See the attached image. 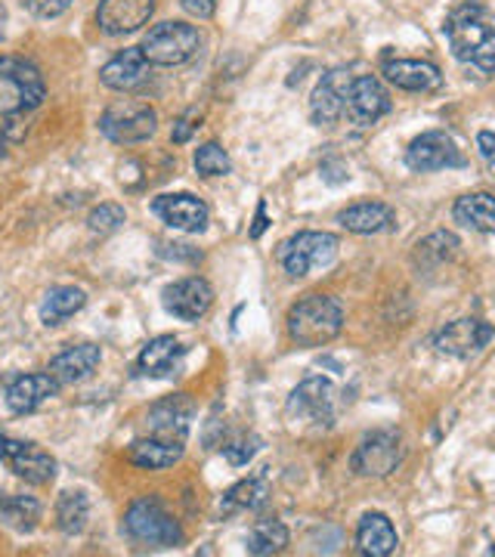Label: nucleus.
<instances>
[{"label": "nucleus", "mask_w": 495, "mask_h": 557, "mask_svg": "<svg viewBox=\"0 0 495 557\" xmlns=\"http://www.w3.org/2000/svg\"><path fill=\"white\" fill-rule=\"evenodd\" d=\"M399 536H396L394 523L384 515H366L357 527V548L366 557H387L394 555Z\"/></svg>", "instance_id": "nucleus-25"}, {"label": "nucleus", "mask_w": 495, "mask_h": 557, "mask_svg": "<svg viewBox=\"0 0 495 557\" xmlns=\"http://www.w3.org/2000/svg\"><path fill=\"white\" fill-rule=\"evenodd\" d=\"M495 329L490 322H480V319H456V322H449L440 335H436L434 347L436 354H443V357H456L465 359L477 354L480 347H486L490 341H493Z\"/></svg>", "instance_id": "nucleus-16"}, {"label": "nucleus", "mask_w": 495, "mask_h": 557, "mask_svg": "<svg viewBox=\"0 0 495 557\" xmlns=\"http://www.w3.org/2000/svg\"><path fill=\"white\" fill-rule=\"evenodd\" d=\"M60 381L53 379L50 372H35V375H16L7 381V406L16 416H28L40 409L47 399H53L60 394Z\"/></svg>", "instance_id": "nucleus-18"}, {"label": "nucleus", "mask_w": 495, "mask_h": 557, "mask_svg": "<svg viewBox=\"0 0 495 557\" xmlns=\"http://www.w3.org/2000/svg\"><path fill=\"white\" fill-rule=\"evenodd\" d=\"M196 416V403L189 394H174V397L161 399L149 409L146 416V431L149 437L171 440V443H183L189 434V421Z\"/></svg>", "instance_id": "nucleus-14"}, {"label": "nucleus", "mask_w": 495, "mask_h": 557, "mask_svg": "<svg viewBox=\"0 0 495 557\" xmlns=\"http://www.w3.org/2000/svg\"><path fill=\"white\" fill-rule=\"evenodd\" d=\"M456 220L477 233H495V196L493 193H471L456 201Z\"/></svg>", "instance_id": "nucleus-29"}, {"label": "nucleus", "mask_w": 495, "mask_h": 557, "mask_svg": "<svg viewBox=\"0 0 495 557\" xmlns=\"http://www.w3.org/2000/svg\"><path fill=\"white\" fill-rule=\"evenodd\" d=\"M493 555H495V548H493Z\"/></svg>", "instance_id": "nucleus-43"}, {"label": "nucleus", "mask_w": 495, "mask_h": 557, "mask_svg": "<svg viewBox=\"0 0 495 557\" xmlns=\"http://www.w3.org/2000/svg\"><path fill=\"white\" fill-rule=\"evenodd\" d=\"M156 127H159L156 109H152L149 102L139 100L112 102V106L102 112V119H99L102 137H109L112 143H124V146H131V143H146V139L156 134Z\"/></svg>", "instance_id": "nucleus-6"}, {"label": "nucleus", "mask_w": 495, "mask_h": 557, "mask_svg": "<svg viewBox=\"0 0 495 557\" xmlns=\"http://www.w3.org/2000/svg\"><path fill=\"white\" fill-rule=\"evenodd\" d=\"M127 458H131V465L146 468V471H164V468L177 465L183 458V443H171V440L159 437L134 440L127 446Z\"/></svg>", "instance_id": "nucleus-26"}, {"label": "nucleus", "mask_w": 495, "mask_h": 557, "mask_svg": "<svg viewBox=\"0 0 495 557\" xmlns=\"http://www.w3.org/2000/svg\"><path fill=\"white\" fill-rule=\"evenodd\" d=\"M156 13V0H102L97 10V25L109 38H124L139 32Z\"/></svg>", "instance_id": "nucleus-15"}, {"label": "nucleus", "mask_w": 495, "mask_h": 557, "mask_svg": "<svg viewBox=\"0 0 495 557\" xmlns=\"http://www.w3.org/2000/svg\"><path fill=\"white\" fill-rule=\"evenodd\" d=\"M124 533L134 539V542H143V545H156V548H177L183 542V530L180 523L161 505L159 498L146 496L137 498L127 515H124Z\"/></svg>", "instance_id": "nucleus-5"}, {"label": "nucleus", "mask_w": 495, "mask_h": 557, "mask_svg": "<svg viewBox=\"0 0 495 557\" xmlns=\"http://www.w3.org/2000/svg\"><path fill=\"white\" fill-rule=\"evenodd\" d=\"M161 300H164V310L171 317L183 319V322H198L214 304V288L208 278L201 276L180 278L161 292Z\"/></svg>", "instance_id": "nucleus-13"}, {"label": "nucleus", "mask_w": 495, "mask_h": 557, "mask_svg": "<svg viewBox=\"0 0 495 557\" xmlns=\"http://www.w3.org/2000/svg\"><path fill=\"white\" fill-rule=\"evenodd\" d=\"M90 518V498L84 496L81 490H69L62 493L57 502V527H60L65 536H78L81 530L87 527Z\"/></svg>", "instance_id": "nucleus-30"}, {"label": "nucleus", "mask_w": 495, "mask_h": 557, "mask_svg": "<svg viewBox=\"0 0 495 557\" xmlns=\"http://www.w3.org/2000/svg\"><path fill=\"white\" fill-rule=\"evenodd\" d=\"M337 223L347 230V233H357V236H378V233H387L396 226V214L381 205V201H359L354 208L341 211Z\"/></svg>", "instance_id": "nucleus-22"}, {"label": "nucleus", "mask_w": 495, "mask_h": 557, "mask_svg": "<svg viewBox=\"0 0 495 557\" xmlns=\"http://www.w3.org/2000/svg\"><path fill=\"white\" fill-rule=\"evenodd\" d=\"M87 295L75 288V285H60V288H50L47 298L40 304V322L44 325H60L69 317H75L78 310H84Z\"/></svg>", "instance_id": "nucleus-28"}, {"label": "nucleus", "mask_w": 495, "mask_h": 557, "mask_svg": "<svg viewBox=\"0 0 495 557\" xmlns=\"http://www.w3.org/2000/svg\"><path fill=\"white\" fill-rule=\"evenodd\" d=\"M288 545V527L282 520H258L255 530L248 533V552L251 555H279Z\"/></svg>", "instance_id": "nucleus-32"}, {"label": "nucleus", "mask_w": 495, "mask_h": 557, "mask_svg": "<svg viewBox=\"0 0 495 557\" xmlns=\"http://www.w3.org/2000/svg\"><path fill=\"white\" fill-rule=\"evenodd\" d=\"M258 449H260L258 437H238V440H233V443H226V446H223V456L230 458V465L242 468V465H248L251 458L258 456Z\"/></svg>", "instance_id": "nucleus-36"}, {"label": "nucleus", "mask_w": 495, "mask_h": 557, "mask_svg": "<svg viewBox=\"0 0 495 557\" xmlns=\"http://www.w3.org/2000/svg\"><path fill=\"white\" fill-rule=\"evenodd\" d=\"M337 258V239L332 233H297L279 248V260L288 276H307L313 267H329Z\"/></svg>", "instance_id": "nucleus-8"}, {"label": "nucleus", "mask_w": 495, "mask_h": 557, "mask_svg": "<svg viewBox=\"0 0 495 557\" xmlns=\"http://www.w3.org/2000/svg\"><path fill=\"white\" fill-rule=\"evenodd\" d=\"M183 350H186V347H183L174 335H159V338H152L143 350H139L137 372L139 375H146V379H164V375L174 372V366H177V359L183 357Z\"/></svg>", "instance_id": "nucleus-24"}, {"label": "nucleus", "mask_w": 495, "mask_h": 557, "mask_svg": "<svg viewBox=\"0 0 495 557\" xmlns=\"http://www.w3.org/2000/svg\"><path fill=\"white\" fill-rule=\"evenodd\" d=\"M99 347L97 344H75L69 350H62L60 357L50 362V375L60 381V384H78V381L90 379L94 369L99 366Z\"/></svg>", "instance_id": "nucleus-23"}, {"label": "nucleus", "mask_w": 495, "mask_h": 557, "mask_svg": "<svg viewBox=\"0 0 495 557\" xmlns=\"http://www.w3.org/2000/svg\"><path fill=\"white\" fill-rule=\"evenodd\" d=\"M263 230H267V205L260 201L258 218H255V226H251V239H260V236H263Z\"/></svg>", "instance_id": "nucleus-41"}, {"label": "nucleus", "mask_w": 495, "mask_h": 557, "mask_svg": "<svg viewBox=\"0 0 495 557\" xmlns=\"http://www.w3.org/2000/svg\"><path fill=\"white\" fill-rule=\"evenodd\" d=\"M344 329V310L329 295H304L288 310V335L300 347L332 344Z\"/></svg>", "instance_id": "nucleus-3"}, {"label": "nucleus", "mask_w": 495, "mask_h": 557, "mask_svg": "<svg viewBox=\"0 0 495 557\" xmlns=\"http://www.w3.org/2000/svg\"><path fill=\"white\" fill-rule=\"evenodd\" d=\"M180 7H183L189 16H196V20H211L214 10H218V0H180Z\"/></svg>", "instance_id": "nucleus-39"}, {"label": "nucleus", "mask_w": 495, "mask_h": 557, "mask_svg": "<svg viewBox=\"0 0 495 557\" xmlns=\"http://www.w3.org/2000/svg\"><path fill=\"white\" fill-rule=\"evenodd\" d=\"M0 498H3V496H0Z\"/></svg>", "instance_id": "nucleus-44"}, {"label": "nucleus", "mask_w": 495, "mask_h": 557, "mask_svg": "<svg viewBox=\"0 0 495 557\" xmlns=\"http://www.w3.org/2000/svg\"><path fill=\"white\" fill-rule=\"evenodd\" d=\"M399 461H403V440L396 431L366 434L354 458H350L359 478H387L399 468Z\"/></svg>", "instance_id": "nucleus-10"}, {"label": "nucleus", "mask_w": 495, "mask_h": 557, "mask_svg": "<svg viewBox=\"0 0 495 557\" xmlns=\"http://www.w3.org/2000/svg\"><path fill=\"white\" fill-rule=\"evenodd\" d=\"M0 22H3V13H0Z\"/></svg>", "instance_id": "nucleus-42"}, {"label": "nucleus", "mask_w": 495, "mask_h": 557, "mask_svg": "<svg viewBox=\"0 0 495 557\" xmlns=\"http://www.w3.org/2000/svg\"><path fill=\"white\" fill-rule=\"evenodd\" d=\"M456 60L474 65L480 72H495V13L480 0H465L449 13L443 25Z\"/></svg>", "instance_id": "nucleus-2"}, {"label": "nucleus", "mask_w": 495, "mask_h": 557, "mask_svg": "<svg viewBox=\"0 0 495 557\" xmlns=\"http://www.w3.org/2000/svg\"><path fill=\"white\" fill-rule=\"evenodd\" d=\"M477 149L483 152V159L493 161L495 164V134L493 131H483V134H477Z\"/></svg>", "instance_id": "nucleus-40"}, {"label": "nucleus", "mask_w": 495, "mask_h": 557, "mask_svg": "<svg viewBox=\"0 0 495 557\" xmlns=\"http://www.w3.org/2000/svg\"><path fill=\"white\" fill-rule=\"evenodd\" d=\"M350 84H354V75L344 69L322 75L313 90V100H310V119L317 124H335L337 119H344V102H347Z\"/></svg>", "instance_id": "nucleus-19"}, {"label": "nucleus", "mask_w": 495, "mask_h": 557, "mask_svg": "<svg viewBox=\"0 0 495 557\" xmlns=\"http://www.w3.org/2000/svg\"><path fill=\"white\" fill-rule=\"evenodd\" d=\"M198 50H201V35L186 22H161L152 25L149 35L143 38V53L149 65H161V69H174L196 60Z\"/></svg>", "instance_id": "nucleus-4"}, {"label": "nucleus", "mask_w": 495, "mask_h": 557, "mask_svg": "<svg viewBox=\"0 0 495 557\" xmlns=\"http://www.w3.org/2000/svg\"><path fill=\"white\" fill-rule=\"evenodd\" d=\"M22 3L40 20H57V16H62L72 7V0H22Z\"/></svg>", "instance_id": "nucleus-38"}, {"label": "nucleus", "mask_w": 495, "mask_h": 557, "mask_svg": "<svg viewBox=\"0 0 495 557\" xmlns=\"http://www.w3.org/2000/svg\"><path fill=\"white\" fill-rule=\"evenodd\" d=\"M391 112V97L384 90V84L372 75L354 78L350 90H347V102H344V119L354 127H372Z\"/></svg>", "instance_id": "nucleus-12"}, {"label": "nucleus", "mask_w": 495, "mask_h": 557, "mask_svg": "<svg viewBox=\"0 0 495 557\" xmlns=\"http://www.w3.org/2000/svg\"><path fill=\"white\" fill-rule=\"evenodd\" d=\"M47 87L38 65L20 57H0V156L28 134V115L40 109Z\"/></svg>", "instance_id": "nucleus-1"}, {"label": "nucleus", "mask_w": 495, "mask_h": 557, "mask_svg": "<svg viewBox=\"0 0 495 557\" xmlns=\"http://www.w3.org/2000/svg\"><path fill=\"white\" fill-rule=\"evenodd\" d=\"M458 248V239L453 236V233H436V236H431V239H424L421 245H418V255L421 258H434L436 263L446 258H453Z\"/></svg>", "instance_id": "nucleus-35"}, {"label": "nucleus", "mask_w": 495, "mask_h": 557, "mask_svg": "<svg viewBox=\"0 0 495 557\" xmlns=\"http://www.w3.org/2000/svg\"><path fill=\"white\" fill-rule=\"evenodd\" d=\"M0 518L7 527L32 533L40 520V502L32 496H3L0 498Z\"/></svg>", "instance_id": "nucleus-31"}, {"label": "nucleus", "mask_w": 495, "mask_h": 557, "mask_svg": "<svg viewBox=\"0 0 495 557\" xmlns=\"http://www.w3.org/2000/svg\"><path fill=\"white\" fill-rule=\"evenodd\" d=\"M149 69L152 65L146 60L143 47H127V50H121L119 57H112L99 69V81L109 90H134V87H139L143 81L149 78Z\"/></svg>", "instance_id": "nucleus-20"}, {"label": "nucleus", "mask_w": 495, "mask_h": 557, "mask_svg": "<svg viewBox=\"0 0 495 557\" xmlns=\"http://www.w3.org/2000/svg\"><path fill=\"white\" fill-rule=\"evenodd\" d=\"M384 75L391 84H396L399 90H409V94H431L440 90L443 75L434 62L424 60H391L384 62Z\"/></svg>", "instance_id": "nucleus-21"}, {"label": "nucleus", "mask_w": 495, "mask_h": 557, "mask_svg": "<svg viewBox=\"0 0 495 557\" xmlns=\"http://www.w3.org/2000/svg\"><path fill=\"white\" fill-rule=\"evenodd\" d=\"M152 211L159 214L168 226L174 230H183V233H201L208 226V205L189 193H168V196H159L152 201Z\"/></svg>", "instance_id": "nucleus-17"}, {"label": "nucleus", "mask_w": 495, "mask_h": 557, "mask_svg": "<svg viewBox=\"0 0 495 557\" xmlns=\"http://www.w3.org/2000/svg\"><path fill=\"white\" fill-rule=\"evenodd\" d=\"M198 121H201V112H198V109H189V112H183V115L177 119V124H174V134H171V139H174L177 146L189 143V139H193V134H196L198 127H201Z\"/></svg>", "instance_id": "nucleus-37"}, {"label": "nucleus", "mask_w": 495, "mask_h": 557, "mask_svg": "<svg viewBox=\"0 0 495 557\" xmlns=\"http://www.w3.org/2000/svg\"><path fill=\"white\" fill-rule=\"evenodd\" d=\"M288 416L300 424L332 428L337 418V391L329 379H307L288 397Z\"/></svg>", "instance_id": "nucleus-7"}, {"label": "nucleus", "mask_w": 495, "mask_h": 557, "mask_svg": "<svg viewBox=\"0 0 495 557\" xmlns=\"http://www.w3.org/2000/svg\"><path fill=\"white\" fill-rule=\"evenodd\" d=\"M124 220H127V214H124V208L121 205H99V208H94L90 211V218H87V226L94 230V233H99V236H109V233H115V230H121L124 226Z\"/></svg>", "instance_id": "nucleus-34"}, {"label": "nucleus", "mask_w": 495, "mask_h": 557, "mask_svg": "<svg viewBox=\"0 0 495 557\" xmlns=\"http://www.w3.org/2000/svg\"><path fill=\"white\" fill-rule=\"evenodd\" d=\"M0 461L16 478H22L25 483H35V486H44L57 478V458L44 453L38 443H28V440L0 434Z\"/></svg>", "instance_id": "nucleus-9"}, {"label": "nucleus", "mask_w": 495, "mask_h": 557, "mask_svg": "<svg viewBox=\"0 0 495 557\" xmlns=\"http://www.w3.org/2000/svg\"><path fill=\"white\" fill-rule=\"evenodd\" d=\"M406 164L418 174H431V171H443V168H461L465 156L449 134L428 131V134L412 139V146L406 149Z\"/></svg>", "instance_id": "nucleus-11"}, {"label": "nucleus", "mask_w": 495, "mask_h": 557, "mask_svg": "<svg viewBox=\"0 0 495 557\" xmlns=\"http://www.w3.org/2000/svg\"><path fill=\"white\" fill-rule=\"evenodd\" d=\"M270 496V486L263 478H248L238 480L236 486H230L223 498H220V515H238V511H258L267 505Z\"/></svg>", "instance_id": "nucleus-27"}, {"label": "nucleus", "mask_w": 495, "mask_h": 557, "mask_svg": "<svg viewBox=\"0 0 495 557\" xmlns=\"http://www.w3.org/2000/svg\"><path fill=\"white\" fill-rule=\"evenodd\" d=\"M230 168H233V161L218 143H205L196 149V171L201 177H223V174H230Z\"/></svg>", "instance_id": "nucleus-33"}]
</instances>
